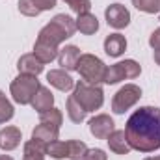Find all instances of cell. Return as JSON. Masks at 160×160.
Here are the masks:
<instances>
[{"label":"cell","instance_id":"6da1fadb","mask_svg":"<svg viewBox=\"0 0 160 160\" xmlns=\"http://www.w3.org/2000/svg\"><path fill=\"white\" fill-rule=\"evenodd\" d=\"M125 134L130 149L140 153H153L160 149V108L142 106L125 125Z\"/></svg>","mask_w":160,"mask_h":160},{"label":"cell","instance_id":"7a4b0ae2","mask_svg":"<svg viewBox=\"0 0 160 160\" xmlns=\"http://www.w3.org/2000/svg\"><path fill=\"white\" fill-rule=\"evenodd\" d=\"M77 32V24L75 19L65 15V13H58L48 24H45L38 34V39H43L47 43H52L56 47H60L62 43L69 38H73Z\"/></svg>","mask_w":160,"mask_h":160},{"label":"cell","instance_id":"3957f363","mask_svg":"<svg viewBox=\"0 0 160 160\" xmlns=\"http://www.w3.org/2000/svg\"><path fill=\"white\" fill-rule=\"evenodd\" d=\"M73 97H75V101L78 102L88 114L99 110L102 106V102H104V91H102V88L99 84H89V82H84V80H80V82L75 84Z\"/></svg>","mask_w":160,"mask_h":160},{"label":"cell","instance_id":"277c9868","mask_svg":"<svg viewBox=\"0 0 160 160\" xmlns=\"http://www.w3.org/2000/svg\"><path fill=\"white\" fill-rule=\"evenodd\" d=\"M39 88H41V84L38 80V77L21 75L19 73V77L13 78L11 84H9V93H11V97H13V101L17 104L24 106V104H32V101H34V97H36Z\"/></svg>","mask_w":160,"mask_h":160},{"label":"cell","instance_id":"5b68a950","mask_svg":"<svg viewBox=\"0 0 160 160\" xmlns=\"http://www.w3.org/2000/svg\"><path fill=\"white\" fill-rule=\"evenodd\" d=\"M106 63L97 58L95 54H82L78 60V65H77V71L80 73V77L84 82H89V84H101L104 82L106 77Z\"/></svg>","mask_w":160,"mask_h":160},{"label":"cell","instance_id":"8992f818","mask_svg":"<svg viewBox=\"0 0 160 160\" xmlns=\"http://www.w3.org/2000/svg\"><path fill=\"white\" fill-rule=\"evenodd\" d=\"M142 73V65L136 60H125V62H118L114 65H110L106 69V77H104V84L114 86L121 80H132L138 78Z\"/></svg>","mask_w":160,"mask_h":160},{"label":"cell","instance_id":"52a82bcc","mask_svg":"<svg viewBox=\"0 0 160 160\" xmlns=\"http://www.w3.org/2000/svg\"><path fill=\"white\" fill-rule=\"evenodd\" d=\"M142 97V89L136 84H125L112 99V112L114 114H125L130 110Z\"/></svg>","mask_w":160,"mask_h":160},{"label":"cell","instance_id":"ba28073f","mask_svg":"<svg viewBox=\"0 0 160 160\" xmlns=\"http://www.w3.org/2000/svg\"><path fill=\"white\" fill-rule=\"evenodd\" d=\"M104 17H106L108 26H112L116 30H123L130 24V11L123 4H110L104 9Z\"/></svg>","mask_w":160,"mask_h":160},{"label":"cell","instance_id":"9c48e42d","mask_svg":"<svg viewBox=\"0 0 160 160\" xmlns=\"http://www.w3.org/2000/svg\"><path fill=\"white\" fill-rule=\"evenodd\" d=\"M89 132L91 136H95L97 140H108V136L116 130L114 119L108 114H97L95 118L89 119Z\"/></svg>","mask_w":160,"mask_h":160},{"label":"cell","instance_id":"30bf717a","mask_svg":"<svg viewBox=\"0 0 160 160\" xmlns=\"http://www.w3.org/2000/svg\"><path fill=\"white\" fill-rule=\"evenodd\" d=\"M58 0H19V11L24 17H38L56 6Z\"/></svg>","mask_w":160,"mask_h":160},{"label":"cell","instance_id":"8fae6325","mask_svg":"<svg viewBox=\"0 0 160 160\" xmlns=\"http://www.w3.org/2000/svg\"><path fill=\"white\" fill-rule=\"evenodd\" d=\"M80 48L75 45H65L63 48H60L58 52V63L62 65V69L65 71H77V65H78L80 60Z\"/></svg>","mask_w":160,"mask_h":160},{"label":"cell","instance_id":"7c38bea8","mask_svg":"<svg viewBox=\"0 0 160 160\" xmlns=\"http://www.w3.org/2000/svg\"><path fill=\"white\" fill-rule=\"evenodd\" d=\"M47 80L50 86H54L60 91H71L75 88V80L71 78V75L65 69H50L47 73Z\"/></svg>","mask_w":160,"mask_h":160},{"label":"cell","instance_id":"4fadbf2b","mask_svg":"<svg viewBox=\"0 0 160 160\" xmlns=\"http://www.w3.org/2000/svg\"><path fill=\"white\" fill-rule=\"evenodd\" d=\"M58 52H60V48L56 45L47 43V41H43V39H36V43H34V52L32 54L39 60L43 65H47V63H50L52 60L58 58Z\"/></svg>","mask_w":160,"mask_h":160},{"label":"cell","instance_id":"5bb4252c","mask_svg":"<svg viewBox=\"0 0 160 160\" xmlns=\"http://www.w3.org/2000/svg\"><path fill=\"white\" fill-rule=\"evenodd\" d=\"M21 128L17 127H6L0 130V149L2 151H13L21 145Z\"/></svg>","mask_w":160,"mask_h":160},{"label":"cell","instance_id":"9a60e30c","mask_svg":"<svg viewBox=\"0 0 160 160\" xmlns=\"http://www.w3.org/2000/svg\"><path fill=\"white\" fill-rule=\"evenodd\" d=\"M17 69L21 75H32V77H38L43 73L45 65L41 63L39 60L34 56V54H22L17 62Z\"/></svg>","mask_w":160,"mask_h":160},{"label":"cell","instance_id":"2e32d148","mask_svg":"<svg viewBox=\"0 0 160 160\" xmlns=\"http://www.w3.org/2000/svg\"><path fill=\"white\" fill-rule=\"evenodd\" d=\"M127 50V39L121 34H110L104 39V52L110 58H119L121 54Z\"/></svg>","mask_w":160,"mask_h":160},{"label":"cell","instance_id":"e0dca14e","mask_svg":"<svg viewBox=\"0 0 160 160\" xmlns=\"http://www.w3.org/2000/svg\"><path fill=\"white\" fill-rule=\"evenodd\" d=\"M75 24H77V30L84 36H93L99 30V19L93 13H80L75 19Z\"/></svg>","mask_w":160,"mask_h":160},{"label":"cell","instance_id":"ac0fdd59","mask_svg":"<svg viewBox=\"0 0 160 160\" xmlns=\"http://www.w3.org/2000/svg\"><path fill=\"white\" fill-rule=\"evenodd\" d=\"M58 134H60V128H56V127H52V125L39 123V125H36V128L32 130V140H38L41 143L48 145L50 142L58 140Z\"/></svg>","mask_w":160,"mask_h":160},{"label":"cell","instance_id":"d6986e66","mask_svg":"<svg viewBox=\"0 0 160 160\" xmlns=\"http://www.w3.org/2000/svg\"><path fill=\"white\" fill-rule=\"evenodd\" d=\"M108 147L110 151H114L116 155H128L130 153V145L127 142V134L125 130H114L110 136H108Z\"/></svg>","mask_w":160,"mask_h":160},{"label":"cell","instance_id":"ffe728a7","mask_svg":"<svg viewBox=\"0 0 160 160\" xmlns=\"http://www.w3.org/2000/svg\"><path fill=\"white\" fill-rule=\"evenodd\" d=\"M52 106H54V95H52V91L48 88L41 86L39 89H38V93H36V97H34V101H32V108L41 114V112H45V110H48Z\"/></svg>","mask_w":160,"mask_h":160},{"label":"cell","instance_id":"44dd1931","mask_svg":"<svg viewBox=\"0 0 160 160\" xmlns=\"http://www.w3.org/2000/svg\"><path fill=\"white\" fill-rule=\"evenodd\" d=\"M47 155V145L41 143L38 140H28L24 143V153H22V160H45Z\"/></svg>","mask_w":160,"mask_h":160},{"label":"cell","instance_id":"7402d4cb","mask_svg":"<svg viewBox=\"0 0 160 160\" xmlns=\"http://www.w3.org/2000/svg\"><path fill=\"white\" fill-rule=\"evenodd\" d=\"M65 110H67V116H69V119L73 121V123H82V121L86 119V110L80 106L78 102L75 101V97L73 95H69L67 97V102H65Z\"/></svg>","mask_w":160,"mask_h":160},{"label":"cell","instance_id":"603a6c76","mask_svg":"<svg viewBox=\"0 0 160 160\" xmlns=\"http://www.w3.org/2000/svg\"><path fill=\"white\" fill-rule=\"evenodd\" d=\"M39 123L52 125V127L60 128L62 123H63V114H62V110H58V108L52 106V108H48V110H45V112L39 114Z\"/></svg>","mask_w":160,"mask_h":160},{"label":"cell","instance_id":"cb8c5ba5","mask_svg":"<svg viewBox=\"0 0 160 160\" xmlns=\"http://www.w3.org/2000/svg\"><path fill=\"white\" fill-rule=\"evenodd\" d=\"M88 151V145L82 140H69L67 142V158L71 160H82Z\"/></svg>","mask_w":160,"mask_h":160},{"label":"cell","instance_id":"d4e9b609","mask_svg":"<svg viewBox=\"0 0 160 160\" xmlns=\"http://www.w3.org/2000/svg\"><path fill=\"white\" fill-rule=\"evenodd\" d=\"M47 155H50L54 160H63L67 158V142L54 140L47 145Z\"/></svg>","mask_w":160,"mask_h":160},{"label":"cell","instance_id":"484cf974","mask_svg":"<svg viewBox=\"0 0 160 160\" xmlns=\"http://www.w3.org/2000/svg\"><path fill=\"white\" fill-rule=\"evenodd\" d=\"M13 114H15L13 104L8 101L6 93L0 89V125H2V123H8V121L13 118Z\"/></svg>","mask_w":160,"mask_h":160},{"label":"cell","instance_id":"4316f807","mask_svg":"<svg viewBox=\"0 0 160 160\" xmlns=\"http://www.w3.org/2000/svg\"><path fill=\"white\" fill-rule=\"evenodd\" d=\"M132 6L138 11H143L149 15H155L160 11V0H132Z\"/></svg>","mask_w":160,"mask_h":160},{"label":"cell","instance_id":"83f0119b","mask_svg":"<svg viewBox=\"0 0 160 160\" xmlns=\"http://www.w3.org/2000/svg\"><path fill=\"white\" fill-rule=\"evenodd\" d=\"M77 15L80 13H89V9H91V0H63Z\"/></svg>","mask_w":160,"mask_h":160},{"label":"cell","instance_id":"f1b7e54d","mask_svg":"<svg viewBox=\"0 0 160 160\" xmlns=\"http://www.w3.org/2000/svg\"><path fill=\"white\" fill-rule=\"evenodd\" d=\"M82 160H108V155L102 149H88Z\"/></svg>","mask_w":160,"mask_h":160},{"label":"cell","instance_id":"f546056e","mask_svg":"<svg viewBox=\"0 0 160 160\" xmlns=\"http://www.w3.org/2000/svg\"><path fill=\"white\" fill-rule=\"evenodd\" d=\"M149 45L153 50H158L160 48V28H157L151 36H149Z\"/></svg>","mask_w":160,"mask_h":160},{"label":"cell","instance_id":"4dcf8cb0","mask_svg":"<svg viewBox=\"0 0 160 160\" xmlns=\"http://www.w3.org/2000/svg\"><path fill=\"white\" fill-rule=\"evenodd\" d=\"M155 63L160 65V48H158V50H155Z\"/></svg>","mask_w":160,"mask_h":160},{"label":"cell","instance_id":"1f68e13d","mask_svg":"<svg viewBox=\"0 0 160 160\" xmlns=\"http://www.w3.org/2000/svg\"><path fill=\"white\" fill-rule=\"evenodd\" d=\"M0 160H13L9 155H0Z\"/></svg>","mask_w":160,"mask_h":160},{"label":"cell","instance_id":"d6a6232c","mask_svg":"<svg viewBox=\"0 0 160 160\" xmlns=\"http://www.w3.org/2000/svg\"><path fill=\"white\" fill-rule=\"evenodd\" d=\"M143 160H160V157H147V158H143Z\"/></svg>","mask_w":160,"mask_h":160},{"label":"cell","instance_id":"836d02e7","mask_svg":"<svg viewBox=\"0 0 160 160\" xmlns=\"http://www.w3.org/2000/svg\"><path fill=\"white\" fill-rule=\"evenodd\" d=\"M158 21H160V19H158Z\"/></svg>","mask_w":160,"mask_h":160}]
</instances>
